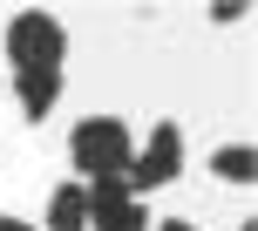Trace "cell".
Returning a JSON list of instances; mask_svg holds the SVG:
<instances>
[{
	"label": "cell",
	"instance_id": "1",
	"mask_svg": "<svg viewBox=\"0 0 258 231\" xmlns=\"http://www.w3.org/2000/svg\"><path fill=\"white\" fill-rule=\"evenodd\" d=\"M68 156H75L82 184H95V177H122V170H129V156H136V143H129V123H122V116H82V123H75V136H68Z\"/></svg>",
	"mask_w": 258,
	"mask_h": 231
},
{
	"label": "cell",
	"instance_id": "2",
	"mask_svg": "<svg viewBox=\"0 0 258 231\" xmlns=\"http://www.w3.org/2000/svg\"><path fill=\"white\" fill-rule=\"evenodd\" d=\"M61 54H68V27L54 21V14L27 7V14L7 21V62H14V75H21V68H61Z\"/></svg>",
	"mask_w": 258,
	"mask_h": 231
},
{
	"label": "cell",
	"instance_id": "3",
	"mask_svg": "<svg viewBox=\"0 0 258 231\" xmlns=\"http://www.w3.org/2000/svg\"><path fill=\"white\" fill-rule=\"evenodd\" d=\"M177 170H183V129L156 123L150 136H143V150L129 156L122 184H129V197H143V191H156V184H177Z\"/></svg>",
	"mask_w": 258,
	"mask_h": 231
},
{
	"label": "cell",
	"instance_id": "4",
	"mask_svg": "<svg viewBox=\"0 0 258 231\" xmlns=\"http://www.w3.org/2000/svg\"><path fill=\"white\" fill-rule=\"evenodd\" d=\"M14 95H21L27 123H48V109L61 102V68H21L14 75Z\"/></svg>",
	"mask_w": 258,
	"mask_h": 231
},
{
	"label": "cell",
	"instance_id": "5",
	"mask_svg": "<svg viewBox=\"0 0 258 231\" xmlns=\"http://www.w3.org/2000/svg\"><path fill=\"white\" fill-rule=\"evenodd\" d=\"M48 231H89V197H82V184H54V197H48Z\"/></svg>",
	"mask_w": 258,
	"mask_h": 231
},
{
	"label": "cell",
	"instance_id": "6",
	"mask_svg": "<svg viewBox=\"0 0 258 231\" xmlns=\"http://www.w3.org/2000/svg\"><path fill=\"white\" fill-rule=\"evenodd\" d=\"M75 184H82V177H75ZM82 197H89V224L109 218V211H122V204H136L122 177H95V184H82Z\"/></svg>",
	"mask_w": 258,
	"mask_h": 231
},
{
	"label": "cell",
	"instance_id": "7",
	"mask_svg": "<svg viewBox=\"0 0 258 231\" xmlns=\"http://www.w3.org/2000/svg\"><path fill=\"white\" fill-rule=\"evenodd\" d=\"M211 170H218L224 184H251V177H258V150H251V143H231V150L211 156Z\"/></svg>",
	"mask_w": 258,
	"mask_h": 231
},
{
	"label": "cell",
	"instance_id": "8",
	"mask_svg": "<svg viewBox=\"0 0 258 231\" xmlns=\"http://www.w3.org/2000/svg\"><path fill=\"white\" fill-rule=\"evenodd\" d=\"M89 231H150V211H143V204H122V211H109V218H95Z\"/></svg>",
	"mask_w": 258,
	"mask_h": 231
},
{
	"label": "cell",
	"instance_id": "9",
	"mask_svg": "<svg viewBox=\"0 0 258 231\" xmlns=\"http://www.w3.org/2000/svg\"><path fill=\"white\" fill-rule=\"evenodd\" d=\"M150 231H197V224H183V218H163V224H150Z\"/></svg>",
	"mask_w": 258,
	"mask_h": 231
},
{
	"label": "cell",
	"instance_id": "10",
	"mask_svg": "<svg viewBox=\"0 0 258 231\" xmlns=\"http://www.w3.org/2000/svg\"><path fill=\"white\" fill-rule=\"evenodd\" d=\"M0 231H34V224H21V218H0Z\"/></svg>",
	"mask_w": 258,
	"mask_h": 231
}]
</instances>
